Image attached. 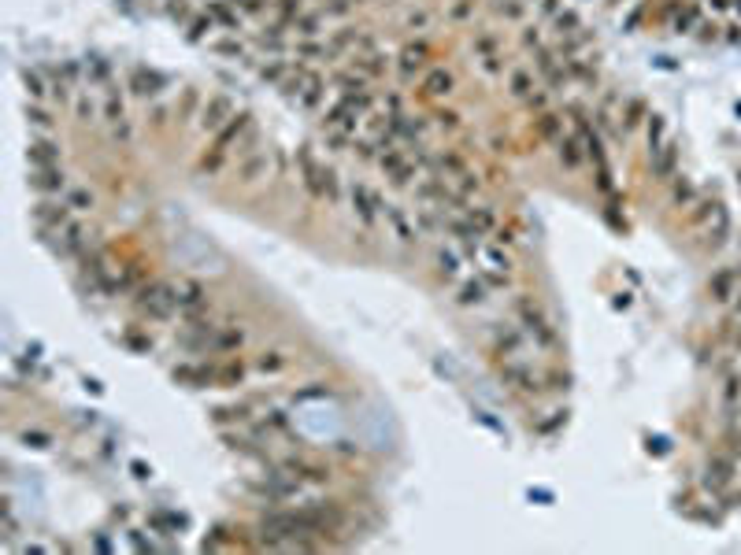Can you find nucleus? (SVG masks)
Returning a JSON list of instances; mask_svg holds the SVG:
<instances>
[{
  "mask_svg": "<svg viewBox=\"0 0 741 555\" xmlns=\"http://www.w3.org/2000/svg\"><path fill=\"white\" fill-rule=\"evenodd\" d=\"M734 481V456H722V452H716V456L708 459V474H704V485L708 489H722Z\"/></svg>",
  "mask_w": 741,
  "mask_h": 555,
  "instance_id": "nucleus-1",
  "label": "nucleus"
},
{
  "mask_svg": "<svg viewBox=\"0 0 741 555\" xmlns=\"http://www.w3.org/2000/svg\"><path fill=\"white\" fill-rule=\"evenodd\" d=\"M456 304L460 307H482L486 304V285H482V278H463L460 285H456Z\"/></svg>",
  "mask_w": 741,
  "mask_h": 555,
  "instance_id": "nucleus-2",
  "label": "nucleus"
},
{
  "mask_svg": "<svg viewBox=\"0 0 741 555\" xmlns=\"http://www.w3.org/2000/svg\"><path fill=\"white\" fill-rule=\"evenodd\" d=\"M734 289H738V270L734 267H722L719 274L712 278L708 293H712V300H730V296H738Z\"/></svg>",
  "mask_w": 741,
  "mask_h": 555,
  "instance_id": "nucleus-3",
  "label": "nucleus"
},
{
  "mask_svg": "<svg viewBox=\"0 0 741 555\" xmlns=\"http://www.w3.org/2000/svg\"><path fill=\"white\" fill-rule=\"evenodd\" d=\"M286 363H289V359L282 356V352H263V356L256 359V367H260L263 374H278V370L286 367Z\"/></svg>",
  "mask_w": 741,
  "mask_h": 555,
  "instance_id": "nucleus-4",
  "label": "nucleus"
},
{
  "mask_svg": "<svg viewBox=\"0 0 741 555\" xmlns=\"http://www.w3.org/2000/svg\"><path fill=\"white\" fill-rule=\"evenodd\" d=\"M675 200H679V204H690V200H693V185H690V181H675Z\"/></svg>",
  "mask_w": 741,
  "mask_h": 555,
  "instance_id": "nucleus-5",
  "label": "nucleus"
}]
</instances>
